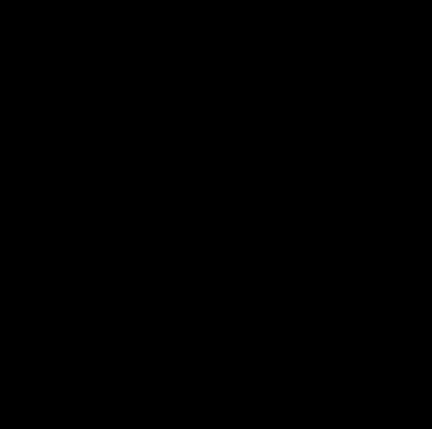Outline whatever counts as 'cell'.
Listing matches in <instances>:
<instances>
[]
</instances>
